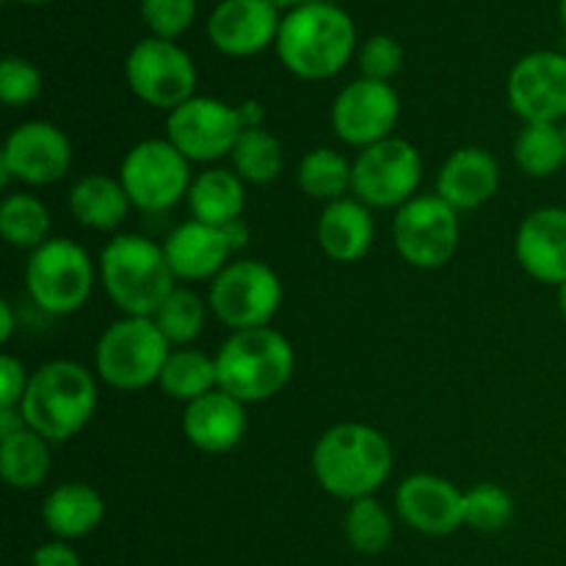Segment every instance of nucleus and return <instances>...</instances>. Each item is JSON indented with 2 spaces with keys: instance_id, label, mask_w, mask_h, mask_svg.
Instances as JSON below:
<instances>
[{
  "instance_id": "obj_1",
  "label": "nucleus",
  "mask_w": 566,
  "mask_h": 566,
  "mask_svg": "<svg viewBox=\"0 0 566 566\" xmlns=\"http://www.w3.org/2000/svg\"><path fill=\"white\" fill-rule=\"evenodd\" d=\"M392 446L368 423H337L313 448V475L337 501L374 497L392 473Z\"/></svg>"
},
{
  "instance_id": "obj_2",
  "label": "nucleus",
  "mask_w": 566,
  "mask_h": 566,
  "mask_svg": "<svg viewBox=\"0 0 566 566\" xmlns=\"http://www.w3.org/2000/svg\"><path fill=\"white\" fill-rule=\"evenodd\" d=\"M357 28L335 3H307L287 11L276 33V55L302 81H329L354 55Z\"/></svg>"
},
{
  "instance_id": "obj_3",
  "label": "nucleus",
  "mask_w": 566,
  "mask_h": 566,
  "mask_svg": "<svg viewBox=\"0 0 566 566\" xmlns=\"http://www.w3.org/2000/svg\"><path fill=\"white\" fill-rule=\"evenodd\" d=\"M97 409V379L75 359H50L31 374L20 412L28 429L50 442L81 434Z\"/></svg>"
},
{
  "instance_id": "obj_4",
  "label": "nucleus",
  "mask_w": 566,
  "mask_h": 566,
  "mask_svg": "<svg viewBox=\"0 0 566 566\" xmlns=\"http://www.w3.org/2000/svg\"><path fill=\"white\" fill-rule=\"evenodd\" d=\"M97 271L105 296L125 315L153 318L164 298L177 287L164 243L136 232L111 238L99 252Z\"/></svg>"
},
{
  "instance_id": "obj_5",
  "label": "nucleus",
  "mask_w": 566,
  "mask_h": 566,
  "mask_svg": "<svg viewBox=\"0 0 566 566\" xmlns=\"http://www.w3.org/2000/svg\"><path fill=\"white\" fill-rule=\"evenodd\" d=\"M219 390L241 403H263L280 396L296 370V352L282 332L271 326L230 332L216 352Z\"/></svg>"
},
{
  "instance_id": "obj_6",
  "label": "nucleus",
  "mask_w": 566,
  "mask_h": 566,
  "mask_svg": "<svg viewBox=\"0 0 566 566\" xmlns=\"http://www.w3.org/2000/svg\"><path fill=\"white\" fill-rule=\"evenodd\" d=\"M169 354V340L158 329L155 318L125 315L99 335L94 346V370L99 381L114 390L136 392L158 385Z\"/></svg>"
},
{
  "instance_id": "obj_7",
  "label": "nucleus",
  "mask_w": 566,
  "mask_h": 566,
  "mask_svg": "<svg viewBox=\"0 0 566 566\" xmlns=\"http://www.w3.org/2000/svg\"><path fill=\"white\" fill-rule=\"evenodd\" d=\"M99 271L86 249L70 238H50L28 254V298L48 315H72L86 307Z\"/></svg>"
},
{
  "instance_id": "obj_8",
  "label": "nucleus",
  "mask_w": 566,
  "mask_h": 566,
  "mask_svg": "<svg viewBox=\"0 0 566 566\" xmlns=\"http://www.w3.org/2000/svg\"><path fill=\"white\" fill-rule=\"evenodd\" d=\"M285 287L269 263L254 258H235L208 291V307L216 321L230 332L271 326L280 313Z\"/></svg>"
},
{
  "instance_id": "obj_9",
  "label": "nucleus",
  "mask_w": 566,
  "mask_h": 566,
  "mask_svg": "<svg viewBox=\"0 0 566 566\" xmlns=\"http://www.w3.org/2000/svg\"><path fill=\"white\" fill-rule=\"evenodd\" d=\"M119 182L142 213H164L191 188V160L169 138H144L133 144L119 164Z\"/></svg>"
},
{
  "instance_id": "obj_10",
  "label": "nucleus",
  "mask_w": 566,
  "mask_h": 566,
  "mask_svg": "<svg viewBox=\"0 0 566 566\" xmlns=\"http://www.w3.org/2000/svg\"><path fill=\"white\" fill-rule=\"evenodd\" d=\"M420 180H423L420 149L407 138L390 136L357 153L352 197L368 205L370 210H398L409 199L418 197Z\"/></svg>"
},
{
  "instance_id": "obj_11",
  "label": "nucleus",
  "mask_w": 566,
  "mask_h": 566,
  "mask_svg": "<svg viewBox=\"0 0 566 566\" xmlns=\"http://www.w3.org/2000/svg\"><path fill=\"white\" fill-rule=\"evenodd\" d=\"M459 213L437 193H420L396 210L392 243L403 263L420 271H437L453 260L459 249Z\"/></svg>"
},
{
  "instance_id": "obj_12",
  "label": "nucleus",
  "mask_w": 566,
  "mask_h": 566,
  "mask_svg": "<svg viewBox=\"0 0 566 566\" xmlns=\"http://www.w3.org/2000/svg\"><path fill=\"white\" fill-rule=\"evenodd\" d=\"M125 81L149 108L175 111L197 97V66L191 55L169 39H142L125 59Z\"/></svg>"
},
{
  "instance_id": "obj_13",
  "label": "nucleus",
  "mask_w": 566,
  "mask_h": 566,
  "mask_svg": "<svg viewBox=\"0 0 566 566\" xmlns=\"http://www.w3.org/2000/svg\"><path fill=\"white\" fill-rule=\"evenodd\" d=\"M72 169V142L59 125L28 119L6 136L0 153V182L20 180L42 188L64 180Z\"/></svg>"
},
{
  "instance_id": "obj_14",
  "label": "nucleus",
  "mask_w": 566,
  "mask_h": 566,
  "mask_svg": "<svg viewBox=\"0 0 566 566\" xmlns=\"http://www.w3.org/2000/svg\"><path fill=\"white\" fill-rule=\"evenodd\" d=\"M243 133L238 108L216 97H191L166 116V138L191 164H213L230 158L238 136Z\"/></svg>"
},
{
  "instance_id": "obj_15",
  "label": "nucleus",
  "mask_w": 566,
  "mask_h": 566,
  "mask_svg": "<svg viewBox=\"0 0 566 566\" xmlns=\"http://www.w3.org/2000/svg\"><path fill=\"white\" fill-rule=\"evenodd\" d=\"M506 97L523 125H562L566 122V55L556 50L523 55L509 72Z\"/></svg>"
},
{
  "instance_id": "obj_16",
  "label": "nucleus",
  "mask_w": 566,
  "mask_h": 566,
  "mask_svg": "<svg viewBox=\"0 0 566 566\" xmlns=\"http://www.w3.org/2000/svg\"><path fill=\"white\" fill-rule=\"evenodd\" d=\"M401 116V99L390 83L357 77L332 103V130L348 147H374L392 136Z\"/></svg>"
},
{
  "instance_id": "obj_17",
  "label": "nucleus",
  "mask_w": 566,
  "mask_h": 566,
  "mask_svg": "<svg viewBox=\"0 0 566 566\" xmlns=\"http://www.w3.org/2000/svg\"><path fill=\"white\" fill-rule=\"evenodd\" d=\"M396 512L423 536H451L464 525V492L434 473H412L398 484Z\"/></svg>"
},
{
  "instance_id": "obj_18",
  "label": "nucleus",
  "mask_w": 566,
  "mask_h": 566,
  "mask_svg": "<svg viewBox=\"0 0 566 566\" xmlns=\"http://www.w3.org/2000/svg\"><path fill=\"white\" fill-rule=\"evenodd\" d=\"M282 17L271 0H221L208 20V36L219 53L249 59L276 44Z\"/></svg>"
},
{
  "instance_id": "obj_19",
  "label": "nucleus",
  "mask_w": 566,
  "mask_h": 566,
  "mask_svg": "<svg viewBox=\"0 0 566 566\" xmlns=\"http://www.w3.org/2000/svg\"><path fill=\"white\" fill-rule=\"evenodd\" d=\"M517 263L542 285L566 282V208H536L520 221L514 235Z\"/></svg>"
},
{
  "instance_id": "obj_20",
  "label": "nucleus",
  "mask_w": 566,
  "mask_h": 566,
  "mask_svg": "<svg viewBox=\"0 0 566 566\" xmlns=\"http://www.w3.org/2000/svg\"><path fill=\"white\" fill-rule=\"evenodd\" d=\"M166 260L180 282H213L235 260L224 227L191 219L177 224L164 241Z\"/></svg>"
},
{
  "instance_id": "obj_21",
  "label": "nucleus",
  "mask_w": 566,
  "mask_h": 566,
  "mask_svg": "<svg viewBox=\"0 0 566 566\" xmlns=\"http://www.w3.org/2000/svg\"><path fill=\"white\" fill-rule=\"evenodd\" d=\"M501 188V164L484 147H459L437 171V197L446 199L457 213L479 210L495 199Z\"/></svg>"
},
{
  "instance_id": "obj_22",
  "label": "nucleus",
  "mask_w": 566,
  "mask_h": 566,
  "mask_svg": "<svg viewBox=\"0 0 566 566\" xmlns=\"http://www.w3.org/2000/svg\"><path fill=\"white\" fill-rule=\"evenodd\" d=\"M247 403L224 390H213L186 403L182 412V434L202 453H227L238 448L247 437Z\"/></svg>"
},
{
  "instance_id": "obj_23",
  "label": "nucleus",
  "mask_w": 566,
  "mask_h": 566,
  "mask_svg": "<svg viewBox=\"0 0 566 566\" xmlns=\"http://www.w3.org/2000/svg\"><path fill=\"white\" fill-rule=\"evenodd\" d=\"M376 241L374 210L357 197L324 205L318 219V243L335 263H359L370 254Z\"/></svg>"
},
{
  "instance_id": "obj_24",
  "label": "nucleus",
  "mask_w": 566,
  "mask_h": 566,
  "mask_svg": "<svg viewBox=\"0 0 566 566\" xmlns=\"http://www.w3.org/2000/svg\"><path fill=\"white\" fill-rule=\"evenodd\" d=\"M103 520V495L83 481H66V484H59L44 495L42 523L55 539H83V536L94 534Z\"/></svg>"
},
{
  "instance_id": "obj_25",
  "label": "nucleus",
  "mask_w": 566,
  "mask_h": 566,
  "mask_svg": "<svg viewBox=\"0 0 566 566\" xmlns=\"http://www.w3.org/2000/svg\"><path fill=\"white\" fill-rule=\"evenodd\" d=\"M66 205L72 219L94 232H116L133 208L119 177L99 175V171L77 177L66 193Z\"/></svg>"
},
{
  "instance_id": "obj_26",
  "label": "nucleus",
  "mask_w": 566,
  "mask_h": 566,
  "mask_svg": "<svg viewBox=\"0 0 566 566\" xmlns=\"http://www.w3.org/2000/svg\"><path fill=\"white\" fill-rule=\"evenodd\" d=\"M247 208V182L232 169H205L202 175L193 177L188 188V210L191 219L202 224L227 227L238 221Z\"/></svg>"
},
{
  "instance_id": "obj_27",
  "label": "nucleus",
  "mask_w": 566,
  "mask_h": 566,
  "mask_svg": "<svg viewBox=\"0 0 566 566\" xmlns=\"http://www.w3.org/2000/svg\"><path fill=\"white\" fill-rule=\"evenodd\" d=\"M53 442L44 440L39 431L20 429L17 434L0 440V473L11 490H36L44 484L53 464Z\"/></svg>"
},
{
  "instance_id": "obj_28",
  "label": "nucleus",
  "mask_w": 566,
  "mask_h": 566,
  "mask_svg": "<svg viewBox=\"0 0 566 566\" xmlns=\"http://www.w3.org/2000/svg\"><path fill=\"white\" fill-rule=\"evenodd\" d=\"M158 387L171 401L191 403L208 392L219 390V368L216 357L199 352V348H171L164 370H160Z\"/></svg>"
},
{
  "instance_id": "obj_29",
  "label": "nucleus",
  "mask_w": 566,
  "mask_h": 566,
  "mask_svg": "<svg viewBox=\"0 0 566 566\" xmlns=\"http://www.w3.org/2000/svg\"><path fill=\"white\" fill-rule=\"evenodd\" d=\"M354 164L332 147H315L298 160L296 182L307 197L329 205L352 197Z\"/></svg>"
},
{
  "instance_id": "obj_30",
  "label": "nucleus",
  "mask_w": 566,
  "mask_h": 566,
  "mask_svg": "<svg viewBox=\"0 0 566 566\" xmlns=\"http://www.w3.org/2000/svg\"><path fill=\"white\" fill-rule=\"evenodd\" d=\"M230 160L232 171L247 186H269V182L280 180L282 169H285V147L271 130L254 127V130H243L238 136Z\"/></svg>"
},
{
  "instance_id": "obj_31",
  "label": "nucleus",
  "mask_w": 566,
  "mask_h": 566,
  "mask_svg": "<svg viewBox=\"0 0 566 566\" xmlns=\"http://www.w3.org/2000/svg\"><path fill=\"white\" fill-rule=\"evenodd\" d=\"M50 210L36 193H9L0 202V235L14 249H39L50 241Z\"/></svg>"
},
{
  "instance_id": "obj_32",
  "label": "nucleus",
  "mask_w": 566,
  "mask_h": 566,
  "mask_svg": "<svg viewBox=\"0 0 566 566\" xmlns=\"http://www.w3.org/2000/svg\"><path fill=\"white\" fill-rule=\"evenodd\" d=\"M514 164L534 180L556 175L566 166L562 125H523L514 142Z\"/></svg>"
},
{
  "instance_id": "obj_33",
  "label": "nucleus",
  "mask_w": 566,
  "mask_h": 566,
  "mask_svg": "<svg viewBox=\"0 0 566 566\" xmlns=\"http://www.w3.org/2000/svg\"><path fill=\"white\" fill-rule=\"evenodd\" d=\"M343 534L357 553L379 556L392 545L396 523H392V514L376 497H363V501L348 503L346 517H343Z\"/></svg>"
},
{
  "instance_id": "obj_34",
  "label": "nucleus",
  "mask_w": 566,
  "mask_h": 566,
  "mask_svg": "<svg viewBox=\"0 0 566 566\" xmlns=\"http://www.w3.org/2000/svg\"><path fill=\"white\" fill-rule=\"evenodd\" d=\"M208 313V302L199 293H193L191 287H175L153 318L171 348H186L202 335Z\"/></svg>"
},
{
  "instance_id": "obj_35",
  "label": "nucleus",
  "mask_w": 566,
  "mask_h": 566,
  "mask_svg": "<svg viewBox=\"0 0 566 566\" xmlns=\"http://www.w3.org/2000/svg\"><path fill=\"white\" fill-rule=\"evenodd\" d=\"M514 520V497L495 481H481L464 492V525L479 534H501Z\"/></svg>"
},
{
  "instance_id": "obj_36",
  "label": "nucleus",
  "mask_w": 566,
  "mask_h": 566,
  "mask_svg": "<svg viewBox=\"0 0 566 566\" xmlns=\"http://www.w3.org/2000/svg\"><path fill=\"white\" fill-rule=\"evenodd\" d=\"M142 20L153 36L175 42L197 20V0H142Z\"/></svg>"
},
{
  "instance_id": "obj_37",
  "label": "nucleus",
  "mask_w": 566,
  "mask_h": 566,
  "mask_svg": "<svg viewBox=\"0 0 566 566\" xmlns=\"http://www.w3.org/2000/svg\"><path fill=\"white\" fill-rule=\"evenodd\" d=\"M42 94V72L20 55H6L0 64V99L9 108H22Z\"/></svg>"
},
{
  "instance_id": "obj_38",
  "label": "nucleus",
  "mask_w": 566,
  "mask_h": 566,
  "mask_svg": "<svg viewBox=\"0 0 566 566\" xmlns=\"http://www.w3.org/2000/svg\"><path fill=\"white\" fill-rule=\"evenodd\" d=\"M357 61H359V72H363V77L390 83L392 77L401 72L403 50L396 39L379 33V36H370L368 42L359 48Z\"/></svg>"
},
{
  "instance_id": "obj_39",
  "label": "nucleus",
  "mask_w": 566,
  "mask_h": 566,
  "mask_svg": "<svg viewBox=\"0 0 566 566\" xmlns=\"http://www.w3.org/2000/svg\"><path fill=\"white\" fill-rule=\"evenodd\" d=\"M28 381H31V374L25 370L22 359L3 354L0 359V407H20Z\"/></svg>"
},
{
  "instance_id": "obj_40",
  "label": "nucleus",
  "mask_w": 566,
  "mask_h": 566,
  "mask_svg": "<svg viewBox=\"0 0 566 566\" xmlns=\"http://www.w3.org/2000/svg\"><path fill=\"white\" fill-rule=\"evenodd\" d=\"M31 566H81V556L72 551L70 542L53 539L33 551Z\"/></svg>"
},
{
  "instance_id": "obj_41",
  "label": "nucleus",
  "mask_w": 566,
  "mask_h": 566,
  "mask_svg": "<svg viewBox=\"0 0 566 566\" xmlns=\"http://www.w3.org/2000/svg\"><path fill=\"white\" fill-rule=\"evenodd\" d=\"M238 116H241L243 130H254V127L265 125V108L258 103V99H243V103L235 105Z\"/></svg>"
},
{
  "instance_id": "obj_42",
  "label": "nucleus",
  "mask_w": 566,
  "mask_h": 566,
  "mask_svg": "<svg viewBox=\"0 0 566 566\" xmlns=\"http://www.w3.org/2000/svg\"><path fill=\"white\" fill-rule=\"evenodd\" d=\"M20 429H25V418H22L20 407H0V440L17 434Z\"/></svg>"
},
{
  "instance_id": "obj_43",
  "label": "nucleus",
  "mask_w": 566,
  "mask_h": 566,
  "mask_svg": "<svg viewBox=\"0 0 566 566\" xmlns=\"http://www.w3.org/2000/svg\"><path fill=\"white\" fill-rule=\"evenodd\" d=\"M224 232H227V238H230L232 252L238 254V252H243V249H247V243H249V227H247V221H243V219L232 221V224L224 227Z\"/></svg>"
},
{
  "instance_id": "obj_44",
  "label": "nucleus",
  "mask_w": 566,
  "mask_h": 566,
  "mask_svg": "<svg viewBox=\"0 0 566 566\" xmlns=\"http://www.w3.org/2000/svg\"><path fill=\"white\" fill-rule=\"evenodd\" d=\"M11 335H14V313L9 302H0V340L9 343Z\"/></svg>"
},
{
  "instance_id": "obj_45",
  "label": "nucleus",
  "mask_w": 566,
  "mask_h": 566,
  "mask_svg": "<svg viewBox=\"0 0 566 566\" xmlns=\"http://www.w3.org/2000/svg\"><path fill=\"white\" fill-rule=\"evenodd\" d=\"M271 3L276 6V9H298V6H307V3H329V0H271Z\"/></svg>"
},
{
  "instance_id": "obj_46",
  "label": "nucleus",
  "mask_w": 566,
  "mask_h": 566,
  "mask_svg": "<svg viewBox=\"0 0 566 566\" xmlns=\"http://www.w3.org/2000/svg\"><path fill=\"white\" fill-rule=\"evenodd\" d=\"M558 307H562V315L566 318V282L558 285Z\"/></svg>"
},
{
  "instance_id": "obj_47",
  "label": "nucleus",
  "mask_w": 566,
  "mask_h": 566,
  "mask_svg": "<svg viewBox=\"0 0 566 566\" xmlns=\"http://www.w3.org/2000/svg\"><path fill=\"white\" fill-rule=\"evenodd\" d=\"M562 25H564V31H566V0H562Z\"/></svg>"
},
{
  "instance_id": "obj_48",
  "label": "nucleus",
  "mask_w": 566,
  "mask_h": 566,
  "mask_svg": "<svg viewBox=\"0 0 566 566\" xmlns=\"http://www.w3.org/2000/svg\"><path fill=\"white\" fill-rule=\"evenodd\" d=\"M20 3H31V6H36V3H50V0H20Z\"/></svg>"
},
{
  "instance_id": "obj_49",
  "label": "nucleus",
  "mask_w": 566,
  "mask_h": 566,
  "mask_svg": "<svg viewBox=\"0 0 566 566\" xmlns=\"http://www.w3.org/2000/svg\"><path fill=\"white\" fill-rule=\"evenodd\" d=\"M562 136H564V149H566V122H562Z\"/></svg>"
}]
</instances>
